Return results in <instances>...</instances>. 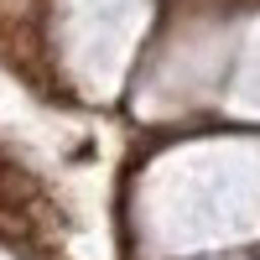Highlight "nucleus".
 I'll list each match as a JSON object with an SVG mask.
<instances>
[]
</instances>
